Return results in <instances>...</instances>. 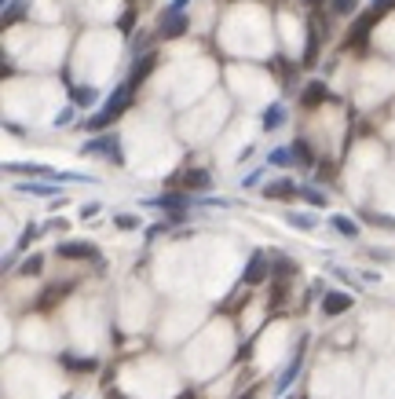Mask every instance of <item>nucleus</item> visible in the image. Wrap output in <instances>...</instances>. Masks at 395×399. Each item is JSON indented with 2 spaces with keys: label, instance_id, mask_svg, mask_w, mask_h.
I'll return each instance as SVG.
<instances>
[{
  "label": "nucleus",
  "instance_id": "f257e3e1",
  "mask_svg": "<svg viewBox=\"0 0 395 399\" xmlns=\"http://www.w3.org/2000/svg\"><path fill=\"white\" fill-rule=\"evenodd\" d=\"M132 85H121V88H114V96L110 99H106V107L99 110V114H95V118L88 121V129L92 132H103L106 129V125H114L117 118H121V114L128 110V103H132Z\"/></svg>",
  "mask_w": 395,
  "mask_h": 399
},
{
  "label": "nucleus",
  "instance_id": "f03ea898",
  "mask_svg": "<svg viewBox=\"0 0 395 399\" xmlns=\"http://www.w3.org/2000/svg\"><path fill=\"white\" fill-rule=\"evenodd\" d=\"M84 154H110L114 165H125V154H121V140H117L114 132L106 136H95V140L84 143Z\"/></svg>",
  "mask_w": 395,
  "mask_h": 399
},
{
  "label": "nucleus",
  "instance_id": "7ed1b4c3",
  "mask_svg": "<svg viewBox=\"0 0 395 399\" xmlns=\"http://www.w3.org/2000/svg\"><path fill=\"white\" fill-rule=\"evenodd\" d=\"M268 253H264V249H256V253L249 257V264H245V271H242V282L245 286H260L264 279H268Z\"/></svg>",
  "mask_w": 395,
  "mask_h": 399
},
{
  "label": "nucleus",
  "instance_id": "20e7f679",
  "mask_svg": "<svg viewBox=\"0 0 395 399\" xmlns=\"http://www.w3.org/2000/svg\"><path fill=\"white\" fill-rule=\"evenodd\" d=\"M384 12H377L373 8L370 15H362V18H355V26H351V34H348V48H362L366 44V37H370V29L377 26V18H381Z\"/></svg>",
  "mask_w": 395,
  "mask_h": 399
},
{
  "label": "nucleus",
  "instance_id": "39448f33",
  "mask_svg": "<svg viewBox=\"0 0 395 399\" xmlns=\"http://www.w3.org/2000/svg\"><path fill=\"white\" fill-rule=\"evenodd\" d=\"M183 34H187V15L183 12H165L162 23H157V37L176 40V37H183Z\"/></svg>",
  "mask_w": 395,
  "mask_h": 399
},
{
  "label": "nucleus",
  "instance_id": "423d86ee",
  "mask_svg": "<svg viewBox=\"0 0 395 399\" xmlns=\"http://www.w3.org/2000/svg\"><path fill=\"white\" fill-rule=\"evenodd\" d=\"M154 66H157V51H143V55L132 62V73H128V85H132V88H140L143 81L154 73Z\"/></svg>",
  "mask_w": 395,
  "mask_h": 399
},
{
  "label": "nucleus",
  "instance_id": "0eeeda50",
  "mask_svg": "<svg viewBox=\"0 0 395 399\" xmlns=\"http://www.w3.org/2000/svg\"><path fill=\"white\" fill-rule=\"evenodd\" d=\"M59 257L62 260H92V264H99V249H95L92 242H62Z\"/></svg>",
  "mask_w": 395,
  "mask_h": 399
},
{
  "label": "nucleus",
  "instance_id": "6e6552de",
  "mask_svg": "<svg viewBox=\"0 0 395 399\" xmlns=\"http://www.w3.org/2000/svg\"><path fill=\"white\" fill-rule=\"evenodd\" d=\"M351 304H355V297L351 293H326L322 297V311L329 315V319H337V315H344Z\"/></svg>",
  "mask_w": 395,
  "mask_h": 399
},
{
  "label": "nucleus",
  "instance_id": "1a4fd4ad",
  "mask_svg": "<svg viewBox=\"0 0 395 399\" xmlns=\"http://www.w3.org/2000/svg\"><path fill=\"white\" fill-rule=\"evenodd\" d=\"M301 103H304V107L307 110H311V107H322V103H337L333 96H329V88L322 85V81H311V85H307L304 88V96H301Z\"/></svg>",
  "mask_w": 395,
  "mask_h": 399
},
{
  "label": "nucleus",
  "instance_id": "9d476101",
  "mask_svg": "<svg viewBox=\"0 0 395 399\" xmlns=\"http://www.w3.org/2000/svg\"><path fill=\"white\" fill-rule=\"evenodd\" d=\"M318 44H322V34H318V26H311V23H307V40H304V66L307 70H311L315 66V62H318Z\"/></svg>",
  "mask_w": 395,
  "mask_h": 399
},
{
  "label": "nucleus",
  "instance_id": "9b49d317",
  "mask_svg": "<svg viewBox=\"0 0 395 399\" xmlns=\"http://www.w3.org/2000/svg\"><path fill=\"white\" fill-rule=\"evenodd\" d=\"M29 15V0H8L4 4V26H15Z\"/></svg>",
  "mask_w": 395,
  "mask_h": 399
},
{
  "label": "nucleus",
  "instance_id": "f8f14e48",
  "mask_svg": "<svg viewBox=\"0 0 395 399\" xmlns=\"http://www.w3.org/2000/svg\"><path fill=\"white\" fill-rule=\"evenodd\" d=\"M73 286H77V282H62V286H51V289H44V293H40V300H37V311H48L51 304H55L59 297H66V293H70Z\"/></svg>",
  "mask_w": 395,
  "mask_h": 399
},
{
  "label": "nucleus",
  "instance_id": "ddd939ff",
  "mask_svg": "<svg viewBox=\"0 0 395 399\" xmlns=\"http://www.w3.org/2000/svg\"><path fill=\"white\" fill-rule=\"evenodd\" d=\"M183 183L190 187V191H209V187H212V176H209L205 169H187V172H183Z\"/></svg>",
  "mask_w": 395,
  "mask_h": 399
},
{
  "label": "nucleus",
  "instance_id": "4468645a",
  "mask_svg": "<svg viewBox=\"0 0 395 399\" xmlns=\"http://www.w3.org/2000/svg\"><path fill=\"white\" fill-rule=\"evenodd\" d=\"M62 366H66V370H77V374H92L99 363L88 359V355H62Z\"/></svg>",
  "mask_w": 395,
  "mask_h": 399
},
{
  "label": "nucleus",
  "instance_id": "2eb2a0df",
  "mask_svg": "<svg viewBox=\"0 0 395 399\" xmlns=\"http://www.w3.org/2000/svg\"><path fill=\"white\" fill-rule=\"evenodd\" d=\"M279 125H285V107H282V103H271V107L264 110V129L275 132Z\"/></svg>",
  "mask_w": 395,
  "mask_h": 399
},
{
  "label": "nucleus",
  "instance_id": "dca6fc26",
  "mask_svg": "<svg viewBox=\"0 0 395 399\" xmlns=\"http://www.w3.org/2000/svg\"><path fill=\"white\" fill-rule=\"evenodd\" d=\"M154 205L157 209H173V213H183V209L190 205V198L187 194H162V198H154Z\"/></svg>",
  "mask_w": 395,
  "mask_h": 399
},
{
  "label": "nucleus",
  "instance_id": "f3484780",
  "mask_svg": "<svg viewBox=\"0 0 395 399\" xmlns=\"http://www.w3.org/2000/svg\"><path fill=\"white\" fill-rule=\"evenodd\" d=\"M264 194H268V198H282V202H285V198L296 194V187H293V180H279V183H268V187H264Z\"/></svg>",
  "mask_w": 395,
  "mask_h": 399
},
{
  "label": "nucleus",
  "instance_id": "a211bd4d",
  "mask_svg": "<svg viewBox=\"0 0 395 399\" xmlns=\"http://www.w3.org/2000/svg\"><path fill=\"white\" fill-rule=\"evenodd\" d=\"M329 224H333V231H337V235H344V238H359V224H355V220H348V216H333V220H329Z\"/></svg>",
  "mask_w": 395,
  "mask_h": 399
},
{
  "label": "nucleus",
  "instance_id": "6ab92c4d",
  "mask_svg": "<svg viewBox=\"0 0 395 399\" xmlns=\"http://www.w3.org/2000/svg\"><path fill=\"white\" fill-rule=\"evenodd\" d=\"M70 99H73V107H92V103H95V88L81 85V88H73V92H70Z\"/></svg>",
  "mask_w": 395,
  "mask_h": 399
},
{
  "label": "nucleus",
  "instance_id": "aec40b11",
  "mask_svg": "<svg viewBox=\"0 0 395 399\" xmlns=\"http://www.w3.org/2000/svg\"><path fill=\"white\" fill-rule=\"evenodd\" d=\"M8 172H23V176H55L48 165H4Z\"/></svg>",
  "mask_w": 395,
  "mask_h": 399
},
{
  "label": "nucleus",
  "instance_id": "412c9836",
  "mask_svg": "<svg viewBox=\"0 0 395 399\" xmlns=\"http://www.w3.org/2000/svg\"><path fill=\"white\" fill-rule=\"evenodd\" d=\"M40 268H44V257H40V253H34V257H26V260H23V268H18V275L34 279V275H40Z\"/></svg>",
  "mask_w": 395,
  "mask_h": 399
},
{
  "label": "nucleus",
  "instance_id": "4be33fe9",
  "mask_svg": "<svg viewBox=\"0 0 395 399\" xmlns=\"http://www.w3.org/2000/svg\"><path fill=\"white\" fill-rule=\"evenodd\" d=\"M359 0H329V15H355Z\"/></svg>",
  "mask_w": 395,
  "mask_h": 399
},
{
  "label": "nucleus",
  "instance_id": "5701e85b",
  "mask_svg": "<svg viewBox=\"0 0 395 399\" xmlns=\"http://www.w3.org/2000/svg\"><path fill=\"white\" fill-rule=\"evenodd\" d=\"M293 146H279V151H271V165H279V169H290L293 165Z\"/></svg>",
  "mask_w": 395,
  "mask_h": 399
},
{
  "label": "nucleus",
  "instance_id": "b1692460",
  "mask_svg": "<svg viewBox=\"0 0 395 399\" xmlns=\"http://www.w3.org/2000/svg\"><path fill=\"white\" fill-rule=\"evenodd\" d=\"M18 191H26V194H40V198H48V194H59V187H48V183H18Z\"/></svg>",
  "mask_w": 395,
  "mask_h": 399
},
{
  "label": "nucleus",
  "instance_id": "393cba45",
  "mask_svg": "<svg viewBox=\"0 0 395 399\" xmlns=\"http://www.w3.org/2000/svg\"><path fill=\"white\" fill-rule=\"evenodd\" d=\"M293 154H296V162H301V165H311V162H315V151H311V146H307L304 140H296V143H293Z\"/></svg>",
  "mask_w": 395,
  "mask_h": 399
},
{
  "label": "nucleus",
  "instance_id": "a878e982",
  "mask_svg": "<svg viewBox=\"0 0 395 399\" xmlns=\"http://www.w3.org/2000/svg\"><path fill=\"white\" fill-rule=\"evenodd\" d=\"M296 374H301V352H296V359H293V366H290V370L282 374V381H279V392H285V388H290V385L296 381Z\"/></svg>",
  "mask_w": 395,
  "mask_h": 399
},
{
  "label": "nucleus",
  "instance_id": "bb28decb",
  "mask_svg": "<svg viewBox=\"0 0 395 399\" xmlns=\"http://www.w3.org/2000/svg\"><path fill=\"white\" fill-rule=\"evenodd\" d=\"M301 194H304V202H307V205H315V209H322V205H326V194H322V191H311V187H304Z\"/></svg>",
  "mask_w": 395,
  "mask_h": 399
},
{
  "label": "nucleus",
  "instance_id": "cd10ccee",
  "mask_svg": "<svg viewBox=\"0 0 395 399\" xmlns=\"http://www.w3.org/2000/svg\"><path fill=\"white\" fill-rule=\"evenodd\" d=\"M285 220H290L296 231H311V227H315V220H311V216H301V213H290Z\"/></svg>",
  "mask_w": 395,
  "mask_h": 399
},
{
  "label": "nucleus",
  "instance_id": "c85d7f7f",
  "mask_svg": "<svg viewBox=\"0 0 395 399\" xmlns=\"http://www.w3.org/2000/svg\"><path fill=\"white\" fill-rule=\"evenodd\" d=\"M282 300H285V282H275V289H271V311H279Z\"/></svg>",
  "mask_w": 395,
  "mask_h": 399
},
{
  "label": "nucleus",
  "instance_id": "c756f323",
  "mask_svg": "<svg viewBox=\"0 0 395 399\" xmlns=\"http://www.w3.org/2000/svg\"><path fill=\"white\" fill-rule=\"evenodd\" d=\"M34 238H37V227L29 224V227L23 231V238H18V246H15V249H18V253H23V249H29V242H34Z\"/></svg>",
  "mask_w": 395,
  "mask_h": 399
},
{
  "label": "nucleus",
  "instance_id": "7c9ffc66",
  "mask_svg": "<svg viewBox=\"0 0 395 399\" xmlns=\"http://www.w3.org/2000/svg\"><path fill=\"white\" fill-rule=\"evenodd\" d=\"M293 271H296V264H293V260H285V257H279V260H275V275H293Z\"/></svg>",
  "mask_w": 395,
  "mask_h": 399
},
{
  "label": "nucleus",
  "instance_id": "2f4dec72",
  "mask_svg": "<svg viewBox=\"0 0 395 399\" xmlns=\"http://www.w3.org/2000/svg\"><path fill=\"white\" fill-rule=\"evenodd\" d=\"M114 224L121 227V231H136V227H140V220H136V216H128V213H121V216L114 220Z\"/></svg>",
  "mask_w": 395,
  "mask_h": 399
},
{
  "label": "nucleus",
  "instance_id": "473e14b6",
  "mask_svg": "<svg viewBox=\"0 0 395 399\" xmlns=\"http://www.w3.org/2000/svg\"><path fill=\"white\" fill-rule=\"evenodd\" d=\"M70 121H73V107H66V110H62L59 118H55V125H59V129H62V125H70Z\"/></svg>",
  "mask_w": 395,
  "mask_h": 399
},
{
  "label": "nucleus",
  "instance_id": "72a5a7b5",
  "mask_svg": "<svg viewBox=\"0 0 395 399\" xmlns=\"http://www.w3.org/2000/svg\"><path fill=\"white\" fill-rule=\"evenodd\" d=\"M95 213H99V202H88V205L81 209V216H84V220H88V216H95Z\"/></svg>",
  "mask_w": 395,
  "mask_h": 399
},
{
  "label": "nucleus",
  "instance_id": "f704fd0d",
  "mask_svg": "<svg viewBox=\"0 0 395 399\" xmlns=\"http://www.w3.org/2000/svg\"><path fill=\"white\" fill-rule=\"evenodd\" d=\"M132 23H136V12H132V8H128V12H125V18H121V29H132Z\"/></svg>",
  "mask_w": 395,
  "mask_h": 399
},
{
  "label": "nucleus",
  "instance_id": "c9c22d12",
  "mask_svg": "<svg viewBox=\"0 0 395 399\" xmlns=\"http://www.w3.org/2000/svg\"><path fill=\"white\" fill-rule=\"evenodd\" d=\"M373 8H377V12H392L395 0H373Z\"/></svg>",
  "mask_w": 395,
  "mask_h": 399
},
{
  "label": "nucleus",
  "instance_id": "e433bc0d",
  "mask_svg": "<svg viewBox=\"0 0 395 399\" xmlns=\"http://www.w3.org/2000/svg\"><path fill=\"white\" fill-rule=\"evenodd\" d=\"M187 4H190V0H173V8H168V12H183Z\"/></svg>",
  "mask_w": 395,
  "mask_h": 399
},
{
  "label": "nucleus",
  "instance_id": "4c0bfd02",
  "mask_svg": "<svg viewBox=\"0 0 395 399\" xmlns=\"http://www.w3.org/2000/svg\"><path fill=\"white\" fill-rule=\"evenodd\" d=\"M106 399H128L125 392H117V388H110V392H106Z\"/></svg>",
  "mask_w": 395,
  "mask_h": 399
},
{
  "label": "nucleus",
  "instance_id": "58836bf2",
  "mask_svg": "<svg viewBox=\"0 0 395 399\" xmlns=\"http://www.w3.org/2000/svg\"><path fill=\"white\" fill-rule=\"evenodd\" d=\"M179 399H198V396H194V388H187V392H179Z\"/></svg>",
  "mask_w": 395,
  "mask_h": 399
},
{
  "label": "nucleus",
  "instance_id": "ea45409f",
  "mask_svg": "<svg viewBox=\"0 0 395 399\" xmlns=\"http://www.w3.org/2000/svg\"><path fill=\"white\" fill-rule=\"evenodd\" d=\"M238 399H253V396H249V392H245V396H238Z\"/></svg>",
  "mask_w": 395,
  "mask_h": 399
}]
</instances>
